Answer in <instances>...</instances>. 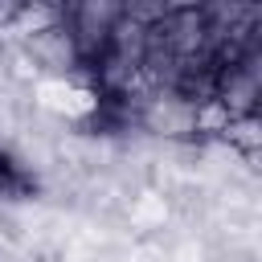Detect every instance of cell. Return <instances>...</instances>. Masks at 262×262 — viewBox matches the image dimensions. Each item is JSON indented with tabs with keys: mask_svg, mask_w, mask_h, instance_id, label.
Masks as SVG:
<instances>
[{
	"mask_svg": "<svg viewBox=\"0 0 262 262\" xmlns=\"http://www.w3.org/2000/svg\"><path fill=\"white\" fill-rule=\"evenodd\" d=\"M213 102L229 119L258 115V102H262V49H246V53H233V57L217 61Z\"/></svg>",
	"mask_w": 262,
	"mask_h": 262,
	"instance_id": "6da1fadb",
	"label": "cell"
},
{
	"mask_svg": "<svg viewBox=\"0 0 262 262\" xmlns=\"http://www.w3.org/2000/svg\"><path fill=\"white\" fill-rule=\"evenodd\" d=\"M8 37H12V33H8ZM16 41H20V49L29 53V61H33V70H37L41 78H82L78 45H74V37L61 29V20H49V25L33 29V33H20Z\"/></svg>",
	"mask_w": 262,
	"mask_h": 262,
	"instance_id": "7a4b0ae2",
	"label": "cell"
},
{
	"mask_svg": "<svg viewBox=\"0 0 262 262\" xmlns=\"http://www.w3.org/2000/svg\"><path fill=\"white\" fill-rule=\"evenodd\" d=\"M37 201H41V176L8 139H0V205H37Z\"/></svg>",
	"mask_w": 262,
	"mask_h": 262,
	"instance_id": "3957f363",
	"label": "cell"
},
{
	"mask_svg": "<svg viewBox=\"0 0 262 262\" xmlns=\"http://www.w3.org/2000/svg\"><path fill=\"white\" fill-rule=\"evenodd\" d=\"M201 4H205V0H164L168 12H196Z\"/></svg>",
	"mask_w": 262,
	"mask_h": 262,
	"instance_id": "277c9868",
	"label": "cell"
}]
</instances>
